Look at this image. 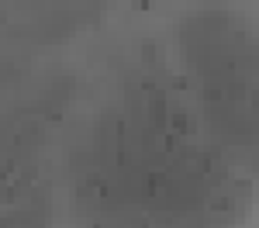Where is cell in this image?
<instances>
[{"mask_svg":"<svg viewBox=\"0 0 259 228\" xmlns=\"http://www.w3.org/2000/svg\"><path fill=\"white\" fill-rule=\"evenodd\" d=\"M76 228H232L249 176L207 139L187 86L145 49L69 152Z\"/></svg>","mask_w":259,"mask_h":228,"instance_id":"1","label":"cell"},{"mask_svg":"<svg viewBox=\"0 0 259 228\" xmlns=\"http://www.w3.org/2000/svg\"><path fill=\"white\" fill-rule=\"evenodd\" d=\"M183 86L207 139L245 176L259 173V21L232 4L180 18Z\"/></svg>","mask_w":259,"mask_h":228,"instance_id":"2","label":"cell"}]
</instances>
